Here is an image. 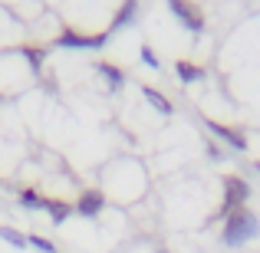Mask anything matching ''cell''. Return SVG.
I'll list each match as a JSON object with an SVG mask.
<instances>
[{
	"instance_id": "1",
	"label": "cell",
	"mask_w": 260,
	"mask_h": 253,
	"mask_svg": "<svg viewBox=\"0 0 260 253\" xmlns=\"http://www.w3.org/2000/svg\"><path fill=\"white\" fill-rule=\"evenodd\" d=\"M260 234V224H257V214L247 207H237L228 214V224H224V234L221 240L228 243V247H244L247 240H254Z\"/></svg>"
},
{
	"instance_id": "2",
	"label": "cell",
	"mask_w": 260,
	"mask_h": 253,
	"mask_svg": "<svg viewBox=\"0 0 260 253\" xmlns=\"http://www.w3.org/2000/svg\"><path fill=\"white\" fill-rule=\"evenodd\" d=\"M250 197V184L244 177H234V174H224V207L217 210V217H228L231 210L244 207Z\"/></svg>"
},
{
	"instance_id": "3",
	"label": "cell",
	"mask_w": 260,
	"mask_h": 253,
	"mask_svg": "<svg viewBox=\"0 0 260 253\" xmlns=\"http://www.w3.org/2000/svg\"><path fill=\"white\" fill-rule=\"evenodd\" d=\"M53 43L59 46H70V50H99V46L109 43V33H95V37H86V33H76V30H63Z\"/></svg>"
},
{
	"instance_id": "4",
	"label": "cell",
	"mask_w": 260,
	"mask_h": 253,
	"mask_svg": "<svg viewBox=\"0 0 260 253\" xmlns=\"http://www.w3.org/2000/svg\"><path fill=\"white\" fill-rule=\"evenodd\" d=\"M168 7L175 10L178 23H184L191 33H201V30H204V17H201V13H198L191 4H184V0H168Z\"/></svg>"
},
{
	"instance_id": "5",
	"label": "cell",
	"mask_w": 260,
	"mask_h": 253,
	"mask_svg": "<svg viewBox=\"0 0 260 253\" xmlns=\"http://www.w3.org/2000/svg\"><path fill=\"white\" fill-rule=\"evenodd\" d=\"M102 207H106V194H99V191H86V194L73 204V210L83 214V217H95Z\"/></svg>"
},
{
	"instance_id": "6",
	"label": "cell",
	"mask_w": 260,
	"mask_h": 253,
	"mask_svg": "<svg viewBox=\"0 0 260 253\" xmlns=\"http://www.w3.org/2000/svg\"><path fill=\"white\" fill-rule=\"evenodd\" d=\"M208 128L214 135H221L224 141H231V145L237 148V152H247V138H244V132H237V128H228V125H221V122H214V119H208Z\"/></svg>"
},
{
	"instance_id": "7",
	"label": "cell",
	"mask_w": 260,
	"mask_h": 253,
	"mask_svg": "<svg viewBox=\"0 0 260 253\" xmlns=\"http://www.w3.org/2000/svg\"><path fill=\"white\" fill-rule=\"evenodd\" d=\"M135 17H139V0H122V7L115 10V17H112L109 33H115V30H122V26L135 23Z\"/></svg>"
},
{
	"instance_id": "8",
	"label": "cell",
	"mask_w": 260,
	"mask_h": 253,
	"mask_svg": "<svg viewBox=\"0 0 260 253\" xmlns=\"http://www.w3.org/2000/svg\"><path fill=\"white\" fill-rule=\"evenodd\" d=\"M175 76L181 79V83H198V79H204L208 73H204L201 66L188 63V59H178V63H175Z\"/></svg>"
},
{
	"instance_id": "9",
	"label": "cell",
	"mask_w": 260,
	"mask_h": 253,
	"mask_svg": "<svg viewBox=\"0 0 260 253\" xmlns=\"http://www.w3.org/2000/svg\"><path fill=\"white\" fill-rule=\"evenodd\" d=\"M43 210H46V214H50V221H53V224H63V221H66V217H70V214H73V204H66V201H59V197H53V201H50V197H46V204H43Z\"/></svg>"
},
{
	"instance_id": "10",
	"label": "cell",
	"mask_w": 260,
	"mask_h": 253,
	"mask_svg": "<svg viewBox=\"0 0 260 253\" xmlns=\"http://www.w3.org/2000/svg\"><path fill=\"white\" fill-rule=\"evenodd\" d=\"M0 240H7L10 247H17V250H26V247H30V237L20 234V230H13L10 224H0Z\"/></svg>"
},
{
	"instance_id": "11",
	"label": "cell",
	"mask_w": 260,
	"mask_h": 253,
	"mask_svg": "<svg viewBox=\"0 0 260 253\" xmlns=\"http://www.w3.org/2000/svg\"><path fill=\"white\" fill-rule=\"evenodd\" d=\"M142 92H145V99H148V102H152V105H155V109H158V112H161V115H172V112H175V109H172V102H168V99H165V95H161V92H158V89H152V86H145V89H142Z\"/></svg>"
},
{
	"instance_id": "12",
	"label": "cell",
	"mask_w": 260,
	"mask_h": 253,
	"mask_svg": "<svg viewBox=\"0 0 260 253\" xmlns=\"http://www.w3.org/2000/svg\"><path fill=\"white\" fill-rule=\"evenodd\" d=\"M95 69H99V76H102V79H109V83H112V89H119L122 83H125V73L115 69L112 63H95Z\"/></svg>"
},
{
	"instance_id": "13",
	"label": "cell",
	"mask_w": 260,
	"mask_h": 253,
	"mask_svg": "<svg viewBox=\"0 0 260 253\" xmlns=\"http://www.w3.org/2000/svg\"><path fill=\"white\" fill-rule=\"evenodd\" d=\"M17 201L23 204V207H30V210H43V204H46V197H40L37 191H30V188H23L17 194Z\"/></svg>"
},
{
	"instance_id": "14",
	"label": "cell",
	"mask_w": 260,
	"mask_h": 253,
	"mask_svg": "<svg viewBox=\"0 0 260 253\" xmlns=\"http://www.w3.org/2000/svg\"><path fill=\"white\" fill-rule=\"evenodd\" d=\"M30 247H37L40 253H56V247L50 240H43V237H30Z\"/></svg>"
},
{
	"instance_id": "15",
	"label": "cell",
	"mask_w": 260,
	"mask_h": 253,
	"mask_svg": "<svg viewBox=\"0 0 260 253\" xmlns=\"http://www.w3.org/2000/svg\"><path fill=\"white\" fill-rule=\"evenodd\" d=\"M142 59H145V63L152 66V69H161V59L152 53V46H142Z\"/></svg>"
}]
</instances>
